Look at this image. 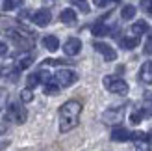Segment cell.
Segmentation results:
<instances>
[{"label": "cell", "instance_id": "4dcf8cb0", "mask_svg": "<svg viewBox=\"0 0 152 151\" xmlns=\"http://www.w3.org/2000/svg\"><path fill=\"white\" fill-rule=\"evenodd\" d=\"M148 39H150V41H152V28H150V30H148Z\"/></svg>", "mask_w": 152, "mask_h": 151}, {"label": "cell", "instance_id": "7c38bea8", "mask_svg": "<svg viewBox=\"0 0 152 151\" xmlns=\"http://www.w3.org/2000/svg\"><path fill=\"white\" fill-rule=\"evenodd\" d=\"M93 30V36H96V37H104V36H110V32H111V28L110 26H106L102 21H98L96 24L91 28Z\"/></svg>", "mask_w": 152, "mask_h": 151}, {"label": "cell", "instance_id": "8fae6325", "mask_svg": "<svg viewBox=\"0 0 152 151\" xmlns=\"http://www.w3.org/2000/svg\"><path fill=\"white\" fill-rule=\"evenodd\" d=\"M59 21H61L63 24H69V26L76 24V13H74V10H71V7L63 10L61 13H59Z\"/></svg>", "mask_w": 152, "mask_h": 151}, {"label": "cell", "instance_id": "83f0119b", "mask_svg": "<svg viewBox=\"0 0 152 151\" xmlns=\"http://www.w3.org/2000/svg\"><path fill=\"white\" fill-rule=\"evenodd\" d=\"M6 52H7V45L6 43H0V56H4Z\"/></svg>", "mask_w": 152, "mask_h": 151}, {"label": "cell", "instance_id": "4fadbf2b", "mask_svg": "<svg viewBox=\"0 0 152 151\" xmlns=\"http://www.w3.org/2000/svg\"><path fill=\"white\" fill-rule=\"evenodd\" d=\"M43 45H45V49L47 50H58V47H59V39L56 36H45L43 37Z\"/></svg>", "mask_w": 152, "mask_h": 151}, {"label": "cell", "instance_id": "603a6c76", "mask_svg": "<svg viewBox=\"0 0 152 151\" xmlns=\"http://www.w3.org/2000/svg\"><path fill=\"white\" fill-rule=\"evenodd\" d=\"M41 82V78H39V73H34V75H30L28 77V88L32 90V88H35L37 84Z\"/></svg>", "mask_w": 152, "mask_h": 151}, {"label": "cell", "instance_id": "e0dca14e", "mask_svg": "<svg viewBox=\"0 0 152 151\" xmlns=\"http://www.w3.org/2000/svg\"><path fill=\"white\" fill-rule=\"evenodd\" d=\"M17 6H22V0H0V10L4 11H11Z\"/></svg>", "mask_w": 152, "mask_h": 151}, {"label": "cell", "instance_id": "2e32d148", "mask_svg": "<svg viewBox=\"0 0 152 151\" xmlns=\"http://www.w3.org/2000/svg\"><path fill=\"white\" fill-rule=\"evenodd\" d=\"M132 32H134L135 36H143L145 32H148L147 21H137V22H134V24H132Z\"/></svg>", "mask_w": 152, "mask_h": 151}, {"label": "cell", "instance_id": "ac0fdd59", "mask_svg": "<svg viewBox=\"0 0 152 151\" xmlns=\"http://www.w3.org/2000/svg\"><path fill=\"white\" fill-rule=\"evenodd\" d=\"M141 110H143V114H145V116L152 118V93H145V101H143Z\"/></svg>", "mask_w": 152, "mask_h": 151}, {"label": "cell", "instance_id": "30bf717a", "mask_svg": "<svg viewBox=\"0 0 152 151\" xmlns=\"http://www.w3.org/2000/svg\"><path fill=\"white\" fill-rule=\"evenodd\" d=\"M139 80L143 84H152V62H145L139 71Z\"/></svg>", "mask_w": 152, "mask_h": 151}, {"label": "cell", "instance_id": "52a82bcc", "mask_svg": "<svg viewBox=\"0 0 152 151\" xmlns=\"http://www.w3.org/2000/svg\"><path fill=\"white\" fill-rule=\"evenodd\" d=\"M80 50H82V41L78 37H69V39L65 41V45H63V52L67 56H76Z\"/></svg>", "mask_w": 152, "mask_h": 151}, {"label": "cell", "instance_id": "f546056e", "mask_svg": "<svg viewBox=\"0 0 152 151\" xmlns=\"http://www.w3.org/2000/svg\"><path fill=\"white\" fill-rule=\"evenodd\" d=\"M147 140L150 142V146H152V131H148V132H147Z\"/></svg>", "mask_w": 152, "mask_h": 151}, {"label": "cell", "instance_id": "f1b7e54d", "mask_svg": "<svg viewBox=\"0 0 152 151\" xmlns=\"http://www.w3.org/2000/svg\"><path fill=\"white\" fill-rule=\"evenodd\" d=\"M145 54H152V41H148L145 45Z\"/></svg>", "mask_w": 152, "mask_h": 151}, {"label": "cell", "instance_id": "ffe728a7", "mask_svg": "<svg viewBox=\"0 0 152 151\" xmlns=\"http://www.w3.org/2000/svg\"><path fill=\"white\" fill-rule=\"evenodd\" d=\"M58 92H59V84L58 82H48V84H45V93L47 95H58Z\"/></svg>", "mask_w": 152, "mask_h": 151}, {"label": "cell", "instance_id": "d6986e66", "mask_svg": "<svg viewBox=\"0 0 152 151\" xmlns=\"http://www.w3.org/2000/svg\"><path fill=\"white\" fill-rule=\"evenodd\" d=\"M135 11H137V10H135V6H130V4H128V6H124L123 10H121V17H123L124 21H130V19L135 17Z\"/></svg>", "mask_w": 152, "mask_h": 151}, {"label": "cell", "instance_id": "277c9868", "mask_svg": "<svg viewBox=\"0 0 152 151\" xmlns=\"http://www.w3.org/2000/svg\"><path fill=\"white\" fill-rule=\"evenodd\" d=\"M56 82L59 86H72L76 80H78V75H76L74 71H71V69H59L58 73H56Z\"/></svg>", "mask_w": 152, "mask_h": 151}, {"label": "cell", "instance_id": "ba28073f", "mask_svg": "<svg viewBox=\"0 0 152 151\" xmlns=\"http://www.w3.org/2000/svg\"><path fill=\"white\" fill-rule=\"evenodd\" d=\"M123 112H124V108L123 107H119V108H113V110H108L104 114V121L106 123H119L121 119H123Z\"/></svg>", "mask_w": 152, "mask_h": 151}, {"label": "cell", "instance_id": "5bb4252c", "mask_svg": "<svg viewBox=\"0 0 152 151\" xmlns=\"http://www.w3.org/2000/svg\"><path fill=\"white\" fill-rule=\"evenodd\" d=\"M119 45L123 49H126V50H130V49H135L139 45V37L135 36V37H123V39L119 41Z\"/></svg>", "mask_w": 152, "mask_h": 151}, {"label": "cell", "instance_id": "d6a6232c", "mask_svg": "<svg viewBox=\"0 0 152 151\" xmlns=\"http://www.w3.org/2000/svg\"><path fill=\"white\" fill-rule=\"evenodd\" d=\"M148 13H150V15H152V7H150V10H148Z\"/></svg>", "mask_w": 152, "mask_h": 151}, {"label": "cell", "instance_id": "cb8c5ba5", "mask_svg": "<svg viewBox=\"0 0 152 151\" xmlns=\"http://www.w3.org/2000/svg\"><path fill=\"white\" fill-rule=\"evenodd\" d=\"M32 99H34V93H32V90H30V88H26V90H22V92H20V101L22 103H30Z\"/></svg>", "mask_w": 152, "mask_h": 151}, {"label": "cell", "instance_id": "9a60e30c", "mask_svg": "<svg viewBox=\"0 0 152 151\" xmlns=\"http://www.w3.org/2000/svg\"><path fill=\"white\" fill-rule=\"evenodd\" d=\"M34 64V54H24V56H20L19 58V62H17V69L22 71V69H28L30 65Z\"/></svg>", "mask_w": 152, "mask_h": 151}, {"label": "cell", "instance_id": "7a4b0ae2", "mask_svg": "<svg viewBox=\"0 0 152 151\" xmlns=\"http://www.w3.org/2000/svg\"><path fill=\"white\" fill-rule=\"evenodd\" d=\"M102 82H104V88L108 90V92H111V93H117V95H126L128 93V84L119 77L108 75V77H104Z\"/></svg>", "mask_w": 152, "mask_h": 151}, {"label": "cell", "instance_id": "1f68e13d", "mask_svg": "<svg viewBox=\"0 0 152 151\" xmlns=\"http://www.w3.org/2000/svg\"><path fill=\"white\" fill-rule=\"evenodd\" d=\"M0 132H6V129H4V125L0 123Z\"/></svg>", "mask_w": 152, "mask_h": 151}, {"label": "cell", "instance_id": "4316f807", "mask_svg": "<svg viewBox=\"0 0 152 151\" xmlns=\"http://www.w3.org/2000/svg\"><path fill=\"white\" fill-rule=\"evenodd\" d=\"M141 6L145 7V10H150V7H152V0H141Z\"/></svg>", "mask_w": 152, "mask_h": 151}, {"label": "cell", "instance_id": "6da1fadb", "mask_svg": "<svg viewBox=\"0 0 152 151\" xmlns=\"http://www.w3.org/2000/svg\"><path fill=\"white\" fill-rule=\"evenodd\" d=\"M80 114H82V103L72 99L61 104V108H59V131L61 132L72 131L80 121Z\"/></svg>", "mask_w": 152, "mask_h": 151}, {"label": "cell", "instance_id": "3957f363", "mask_svg": "<svg viewBox=\"0 0 152 151\" xmlns=\"http://www.w3.org/2000/svg\"><path fill=\"white\" fill-rule=\"evenodd\" d=\"M7 119L15 123H24L26 121V110L20 103H11L7 108Z\"/></svg>", "mask_w": 152, "mask_h": 151}, {"label": "cell", "instance_id": "5b68a950", "mask_svg": "<svg viewBox=\"0 0 152 151\" xmlns=\"http://www.w3.org/2000/svg\"><path fill=\"white\" fill-rule=\"evenodd\" d=\"M93 47H95V50H98V52H100V54L104 56V60H106V62H113V60L117 58V52L113 50V49L110 47L108 43L95 41V43H93Z\"/></svg>", "mask_w": 152, "mask_h": 151}, {"label": "cell", "instance_id": "484cf974", "mask_svg": "<svg viewBox=\"0 0 152 151\" xmlns=\"http://www.w3.org/2000/svg\"><path fill=\"white\" fill-rule=\"evenodd\" d=\"M93 2H95V6H98V7H106V6L111 2V0H93Z\"/></svg>", "mask_w": 152, "mask_h": 151}, {"label": "cell", "instance_id": "7402d4cb", "mask_svg": "<svg viewBox=\"0 0 152 151\" xmlns=\"http://www.w3.org/2000/svg\"><path fill=\"white\" fill-rule=\"evenodd\" d=\"M135 151H150V142L147 138L135 142Z\"/></svg>", "mask_w": 152, "mask_h": 151}, {"label": "cell", "instance_id": "d4e9b609", "mask_svg": "<svg viewBox=\"0 0 152 151\" xmlns=\"http://www.w3.org/2000/svg\"><path fill=\"white\" fill-rule=\"evenodd\" d=\"M63 60H45L43 65H63Z\"/></svg>", "mask_w": 152, "mask_h": 151}, {"label": "cell", "instance_id": "44dd1931", "mask_svg": "<svg viewBox=\"0 0 152 151\" xmlns=\"http://www.w3.org/2000/svg\"><path fill=\"white\" fill-rule=\"evenodd\" d=\"M143 110L141 108H135L134 112H132V116H130V121L134 123V125H137V123H141V119H143Z\"/></svg>", "mask_w": 152, "mask_h": 151}, {"label": "cell", "instance_id": "9c48e42d", "mask_svg": "<svg viewBox=\"0 0 152 151\" xmlns=\"http://www.w3.org/2000/svg\"><path fill=\"white\" fill-rule=\"evenodd\" d=\"M130 136H132V132L124 129V127H113V131H111L113 142H126V140H130Z\"/></svg>", "mask_w": 152, "mask_h": 151}, {"label": "cell", "instance_id": "8992f818", "mask_svg": "<svg viewBox=\"0 0 152 151\" xmlns=\"http://www.w3.org/2000/svg\"><path fill=\"white\" fill-rule=\"evenodd\" d=\"M32 21H34V24L45 28V26H48V22L52 21V15H50V11L47 10V7H43V10H37L32 15Z\"/></svg>", "mask_w": 152, "mask_h": 151}]
</instances>
